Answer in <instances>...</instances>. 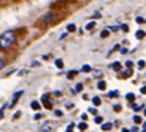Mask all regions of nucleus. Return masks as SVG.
<instances>
[{
	"instance_id": "obj_1",
	"label": "nucleus",
	"mask_w": 146,
	"mask_h": 132,
	"mask_svg": "<svg viewBox=\"0 0 146 132\" xmlns=\"http://www.w3.org/2000/svg\"><path fill=\"white\" fill-rule=\"evenodd\" d=\"M64 18H66V15L63 14L61 11L60 12L51 11V12H48V14H45V15H42L40 18H39L35 25L39 27V28H48V27H52V25L58 24L60 21H63Z\"/></svg>"
},
{
	"instance_id": "obj_2",
	"label": "nucleus",
	"mask_w": 146,
	"mask_h": 132,
	"mask_svg": "<svg viewBox=\"0 0 146 132\" xmlns=\"http://www.w3.org/2000/svg\"><path fill=\"white\" fill-rule=\"evenodd\" d=\"M17 43V33L15 31H5L0 36V49L2 51H8L12 46Z\"/></svg>"
},
{
	"instance_id": "obj_3",
	"label": "nucleus",
	"mask_w": 146,
	"mask_h": 132,
	"mask_svg": "<svg viewBox=\"0 0 146 132\" xmlns=\"http://www.w3.org/2000/svg\"><path fill=\"white\" fill-rule=\"evenodd\" d=\"M48 98H49L48 95H43V97H42V102H43V105H45V108L49 110V108L52 107V104H51V101L48 100Z\"/></svg>"
},
{
	"instance_id": "obj_4",
	"label": "nucleus",
	"mask_w": 146,
	"mask_h": 132,
	"mask_svg": "<svg viewBox=\"0 0 146 132\" xmlns=\"http://www.w3.org/2000/svg\"><path fill=\"white\" fill-rule=\"evenodd\" d=\"M24 94V92L23 91H18V92H15V94H14V98H12V107H14V105L18 102V100H19V97H21Z\"/></svg>"
},
{
	"instance_id": "obj_5",
	"label": "nucleus",
	"mask_w": 146,
	"mask_h": 132,
	"mask_svg": "<svg viewBox=\"0 0 146 132\" xmlns=\"http://www.w3.org/2000/svg\"><path fill=\"white\" fill-rule=\"evenodd\" d=\"M30 105H31V108H33V110H40V104H39L37 101H33Z\"/></svg>"
},
{
	"instance_id": "obj_6",
	"label": "nucleus",
	"mask_w": 146,
	"mask_h": 132,
	"mask_svg": "<svg viewBox=\"0 0 146 132\" xmlns=\"http://www.w3.org/2000/svg\"><path fill=\"white\" fill-rule=\"evenodd\" d=\"M102 129L103 131H110L112 129V123H103L102 125Z\"/></svg>"
},
{
	"instance_id": "obj_7",
	"label": "nucleus",
	"mask_w": 146,
	"mask_h": 132,
	"mask_svg": "<svg viewBox=\"0 0 146 132\" xmlns=\"http://www.w3.org/2000/svg\"><path fill=\"white\" fill-rule=\"evenodd\" d=\"M92 104H94V105H97V107H98V105L102 104V100H100L98 97H94V98H92Z\"/></svg>"
},
{
	"instance_id": "obj_8",
	"label": "nucleus",
	"mask_w": 146,
	"mask_h": 132,
	"mask_svg": "<svg viewBox=\"0 0 146 132\" xmlns=\"http://www.w3.org/2000/svg\"><path fill=\"white\" fill-rule=\"evenodd\" d=\"M145 36H146V34H145V31H143V30H139V31L136 33V37H137V39H143Z\"/></svg>"
},
{
	"instance_id": "obj_9",
	"label": "nucleus",
	"mask_w": 146,
	"mask_h": 132,
	"mask_svg": "<svg viewBox=\"0 0 146 132\" xmlns=\"http://www.w3.org/2000/svg\"><path fill=\"white\" fill-rule=\"evenodd\" d=\"M75 30H76V25H75V24H69V25H67V31H69V33H73Z\"/></svg>"
},
{
	"instance_id": "obj_10",
	"label": "nucleus",
	"mask_w": 146,
	"mask_h": 132,
	"mask_svg": "<svg viewBox=\"0 0 146 132\" xmlns=\"http://www.w3.org/2000/svg\"><path fill=\"white\" fill-rule=\"evenodd\" d=\"M76 74H78V71L72 70V71H69V73H67V79H73V77H75Z\"/></svg>"
},
{
	"instance_id": "obj_11",
	"label": "nucleus",
	"mask_w": 146,
	"mask_h": 132,
	"mask_svg": "<svg viewBox=\"0 0 146 132\" xmlns=\"http://www.w3.org/2000/svg\"><path fill=\"white\" fill-rule=\"evenodd\" d=\"M112 68H113L115 71H119V70H121V64H119V62H115V64H112Z\"/></svg>"
},
{
	"instance_id": "obj_12",
	"label": "nucleus",
	"mask_w": 146,
	"mask_h": 132,
	"mask_svg": "<svg viewBox=\"0 0 146 132\" xmlns=\"http://www.w3.org/2000/svg\"><path fill=\"white\" fill-rule=\"evenodd\" d=\"M108 36H109V30H103V31L100 33V37H102V39H106Z\"/></svg>"
},
{
	"instance_id": "obj_13",
	"label": "nucleus",
	"mask_w": 146,
	"mask_h": 132,
	"mask_svg": "<svg viewBox=\"0 0 146 132\" xmlns=\"http://www.w3.org/2000/svg\"><path fill=\"white\" fill-rule=\"evenodd\" d=\"M131 73H133V71H131V68H128V70H125L124 73H122V77H130V76H131Z\"/></svg>"
},
{
	"instance_id": "obj_14",
	"label": "nucleus",
	"mask_w": 146,
	"mask_h": 132,
	"mask_svg": "<svg viewBox=\"0 0 146 132\" xmlns=\"http://www.w3.org/2000/svg\"><path fill=\"white\" fill-rule=\"evenodd\" d=\"M97 86H98V89H100V91H104V89H106V83L102 80V82H98Z\"/></svg>"
},
{
	"instance_id": "obj_15",
	"label": "nucleus",
	"mask_w": 146,
	"mask_h": 132,
	"mask_svg": "<svg viewBox=\"0 0 146 132\" xmlns=\"http://www.w3.org/2000/svg\"><path fill=\"white\" fill-rule=\"evenodd\" d=\"M55 65H57L58 68H63V67H64V64H63L61 59H57V61H55Z\"/></svg>"
},
{
	"instance_id": "obj_16",
	"label": "nucleus",
	"mask_w": 146,
	"mask_h": 132,
	"mask_svg": "<svg viewBox=\"0 0 146 132\" xmlns=\"http://www.w3.org/2000/svg\"><path fill=\"white\" fill-rule=\"evenodd\" d=\"M82 89H84V85H82V83H78V85H76V88H75L76 92H81Z\"/></svg>"
},
{
	"instance_id": "obj_17",
	"label": "nucleus",
	"mask_w": 146,
	"mask_h": 132,
	"mask_svg": "<svg viewBox=\"0 0 146 132\" xmlns=\"http://www.w3.org/2000/svg\"><path fill=\"white\" fill-rule=\"evenodd\" d=\"M87 126H88V125L85 123V122H82V123H79V129H81V131H85V129H87Z\"/></svg>"
},
{
	"instance_id": "obj_18",
	"label": "nucleus",
	"mask_w": 146,
	"mask_h": 132,
	"mask_svg": "<svg viewBox=\"0 0 146 132\" xmlns=\"http://www.w3.org/2000/svg\"><path fill=\"white\" fill-rule=\"evenodd\" d=\"M133 120H134V123H142V117L140 116H134V119H133Z\"/></svg>"
},
{
	"instance_id": "obj_19",
	"label": "nucleus",
	"mask_w": 146,
	"mask_h": 132,
	"mask_svg": "<svg viewBox=\"0 0 146 132\" xmlns=\"http://www.w3.org/2000/svg\"><path fill=\"white\" fill-rule=\"evenodd\" d=\"M5 65H6V61H5V58H2V56H0V70H2V68L5 67Z\"/></svg>"
},
{
	"instance_id": "obj_20",
	"label": "nucleus",
	"mask_w": 146,
	"mask_h": 132,
	"mask_svg": "<svg viewBox=\"0 0 146 132\" xmlns=\"http://www.w3.org/2000/svg\"><path fill=\"white\" fill-rule=\"evenodd\" d=\"M134 98H136L134 94H127V100H128V101H134Z\"/></svg>"
},
{
	"instance_id": "obj_21",
	"label": "nucleus",
	"mask_w": 146,
	"mask_h": 132,
	"mask_svg": "<svg viewBox=\"0 0 146 132\" xmlns=\"http://www.w3.org/2000/svg\"><path fill=\"white\" fill-rule=\"evenodd\" d=\"M82 71L88 73V71H91V67H90V65H84V67H82Z\"/></svg>"
},
{
	"instance_id": "obj_22",
	"label": "nucleus",
	"mask_w": 146,
	"mask_h": 132,
	"mask_svg": "<svg viewBox=\"0 0 146 132\" xmlns=\"http://www.w3.org/2000/svg\"><path fill=\"white\" fill-rule=\"evenodd\" d=\"M94 27H96V24H94V22H90V24H87V30H92Z\"/></svg>"
},
{
	"instance_id": "obj_23",
	"label": "nucleus",
	"mask_w": 146,
	"mask_h": 132,
	"mask_svg": "<svg viewBox=\"0 0 146 132\" xmlns=\"http://www.w3.org/2000/svg\"><path fill=\"white\" fill-rule=\"evenodd\" d=\"M113 110L116 111V113H118V111H121V105H119V104H115V105H113Z\"/></svg>"
},
{
	"instance_id": "obj_24",
	"label": "nucleus",
	"mask_w": 146,
	"mask_h": 132,
	"mask_svg": "<svg viewBox=\"0 0 146 132\" xmlns=\"http://www.w3.org/2000/svg\"><path fill=\"white\" fill-rule=\"evenodd\" d=\"M103 122V117L102 116H96V123H102Z\"/></svg>"
},
{
	"instance_id": "obj_25",
	"label": "nucleus",
	"mask_w": 146,
	"mask_h": 132,
	"mask_svg": "<svg viewBox=\"0 0 146 132\" xmlns=\"http://www.w3.org/2000/svg\"><path fill=\"white\" fill-rule=\"evenodd\" d=\"M116 95H118V92H116V91H112V92H109V97H110V98H113V97H116Z\"/></svg>"
},
{
	"instance_id": "obj_26",
	"label": "nucleus",
	"mask_w": 146,
	"mask_h": 132,
	"mask_svg": "<svg viewBox=\"0 0 146 132\" xmlns=\"http://www.w3.org/2000/svg\"><path fill=\"white\" fill-rule=\"evenodd\" d=\"M88 110H90V113H91V114H97V110H96V108H92V107H91V108H88Z\"/></svg>"
},
{
	"instance_id": "obj_27",
	"label": "nucleus",
	"mask_w": 146,
	"mask_h": 132,
	"mask_svg": "<svg viewBox=\"0 0 146 132\" xmlns=\"http://www.w3.org/2000/svg\"><path fill=\"white\" fill-rule=\"evenodd\" d=\"M76 2H78V0H64L66 5H67V3H76Z\"/></svg>"
},
{
	"instance_id": "obj_28",
	"label": "nucleus",
	"mask_w": 146,
	"mask_h": 132,
	"mask_svg": "<svg viewBox=\"0 0 146 132\" xmlns=\"http://www.w3.org/2000/svg\"><path fill=\"white\" fill-rule=\"evenodd\" d=\"M145 67V61H139V68H143Z\"/></svg>"
},
{
	"instance_id": "obj_29",
	"label": "nucleus",
	"mask_w": 146,
	"mask_h": 132,
	"mask_svg": "<svg viewBox=\"0 0 146 132\" xmlns=\"http://www.w3.org/2000/svg\"><path fill=\"white\" fill-rule=\"evenodd\" d=\"M19 116H21V111H17V113L14 114V119H18Z\"/></svg>"
},
{
	"instance_id": "obj_30",
	"label": "nucleus",
	"mask_w": 146,
	"mask_h": 132,
	"mask_svg": "<svg viewBox=\"0 0 146 132\" xmlns=\"http://www.w3.org/2000/svg\"><path fill=\"white\" fill-rule=\"evenodd\" d=\"M55 116H63V111H60V110H55Z\"/></svg>"
},
{
	"instance_id": "obj_31",
	"label": "nucleus",
	"mask_w": 146,
	"mask_h": 132,
	"mask_svg": "<svg viewBox=\"0 0 146 132\" xmlns=\"http://www.w3.org/2000/svg\"><path fill=\"white\" fill-rule=\"evenodd\" d=\"M87 119H88V114H85V113H84V114H82V120H84V122H87Z\"/></svg>"
},
{
	"instance_id": "obj_32",
	"label": "nucleus",
	"mask_w": 146,
	"mask_h": 132,
	"mask_svg": "<svg viewBox=\"0 0 146 132\" xmlns=\"http://www.w3.org/2000/svg\"><path fill=\"white\" fill-rule=\"evenodd\" d=\"M125 65H127L128 68H131V65H133V62H131V61H127V62H125Z\"/></svg>"
},
{
	"instance_id": "obj_33",
	"label": "nucleus",
	"mask_w": 146,
	"mask_h": 132,
	"mask_svg": "<svg viewBox=\"0 0 146 132\" xmlns=\"http://www.w3.org/2000/svg\"><path fill=\"white\" fill-rule=\"evenodd\" d=\"M40 117H42L40 113H36V114H35V119H36V120H37V119H40Z\"/></svg>"
},
{
	"instance_id": "obj_34",
	"label": "nucleus",
	"mask_w": 146,
	"mask_h": 132,
	"mask_svg": "<svg viewBox=\"0 0 146 132\" xmlns=\"http://www.w3.org/2000/svg\"><path fill=\"white\" fill-rule=\"evenodd\" d=\"M136 21H137L139 24H142V22H143V18H136Z\"/></svg>"
},
{
	"instance_id": "obj_35",
	"label": "nucleus",
	"mask_w": 146,
	"mask_h": 132,
	"mask_svg": "<svg viewBox=\"0 0 146 132\" xmlns=\"http://www.w3.org/2000/svg\"><path fill=\"white\" fill-rule=\"evenodd\" d=\"M140 92H142V94H146V86H143V88L140 89Z\"/></svg>"
},
{
	"instance_id": "obj_36",
	"label": "nucleus",
	"mask_w": 146,
	"mask_h": 132,
	"mask_svg": "<svg viewBox=\"0 0 146 132\" xmlns=\"http://www.w3.org/2000/svg\"><path fill=\"white\" fill-rule=\"evenodd\" d=\"M122 132H130V129H125V128H124V129H122Z\"/></svg>"
},
{
	"instance_id": "obj_37",
	"label": "nucleus",
	"mask_w": 146,
	"mask_h": 132,
	"mask_svg": "<svg viewBox=\"0 0 146 132\" xmlns=\"http://www.w3.org/2000/svg\"><path fill=\"white\" fill-rule=\"evenodd\" d=\"M3 117V111H0V119H2Z\"/></svg>"
},
{
	"instance_id": "obj_38",
	"label": "nucleus",
	"mask_w": 146,
	"mask_h": 132,
	"mask_svg": "<svg viewBox=\"0 0 146 132\" xmlns=\"http://www.w3.org/2000/svg\"><path fill=\"white\" fill-rule=\"evenodd\" d=\"M145 132H146V122H145Z\"/></svg>"
},
{
	"instance_id": "obj_39",
	"label": "nucleus",
	"mask_w": 146,
	"mask_h": 132,
	"mask_svg": "<svg viewBox=\"0 0 146 132\" xmlns=\"http://www.w3.org/2000/svg\"><path fill=\"white\" fill-rule=\"evenodd\" d=\"M145 116H146V108H145Z\"/></svg>"
},
{
	"instance_id": "obj_40",
	"label": "nucleus",
	"mask_w": 146,
	"mask_h": 132,
	"mask_svg": "<svg viewBox=\"0 0 146 132\" xmlns=\"http://www.w3.org/2000/svg\"><path fill=\"white\" fill-rule=\"evenodd\" d=\"M14 2H19V0H14Z\"/></svg>"
}]
</instances>
